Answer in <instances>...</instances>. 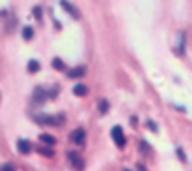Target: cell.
I'll return each instance as SVG.
<instances>
[{
	"instance_id": "obj_14",
	"label": "cell",
	"mask_w": 192,
	"mask_h": 171,
	"mask_svg": "<svg viewBox=\"0 0 192 171\" xmlns=\"http://www.w3.org/2000/svg\"><path fill=\"white\" fill-rule=\"evenodd\" d=\"M39 67H41V65H39L37 60H30V61H28V71H30V73H37Z\"/></svg>"
},
{
	"instance_id": "obj_6",
	"label": "cell",
	"mask_w": 192,
	"mask_h": 171,
	"mask_svg": "<svg viewBox=\"0 0 192 171\" xmlns=\"http://www.w3.org/2000/svg\"><path fill=\"white\" fill-rule=\"evenodd\" d=\"M17 149H19V153L28 155V153H32V143H30L28 140L21 138V140H17Z\"/></svg>"
},
{
	"instance_id": "obj_8",
	"label": "cell",
	"mask_w": 192,
	"mask_h": 171,
	"mask_svg": "<svg viewBox=\"0 0 192 171\" xmlns=\"http://www.w3.org/2000/svg\"><path fill=\"white\" fill-rule=\"evenodd\" d=\"M60 6H62V7H63L71 17H78V9H77L73 4H69V2H65V0H63V2H60Z\"/></svg>"
},
{
	"instance_id": "obj_12",
	"label": "cell",
	"mask_w": 192,
	"mask_h": 171,
	"mask_svg": "<svg viewBox=\"0 0 192 171\" xmlns=\"http://www.w3.org/2000/svg\"><path fill=\"white\" fill-rule=\"evenodd\" d=\"M52 67L58 69V71H67V65H65V61L62 58H54L52 60Z\"/></svg>"
},
{
	"instance_id": "obj_18",
	"label": "cell",
	"mask_w": 192,
	"mask_h": 171,
	"mask_svg": "<svg viewBox=\"0 0 192 171\" xmlns=\"http://www.w3.org/2000/svg\"><path fill=\"white\" fill-rule=\"evenodd\" d=\"M177 156L181 158V162H187V156H185V153H183V149H181V147H177Z\"/></svg>"
},
{
	"instance_id": "obj_17",
	"label": "cell",
	"mask_w": 192,
	"mask_h": 171,
	"mask_svg": "<svg viewBox=\"0 0 192 171\" xmlns=\"http://www.w3.org/2000/svg\"><path fill=\"white\" fill-rule=\"evenodd\" d=\"M39 153H41L43 156H54V151H52L50 147H49V149H47V147H39Z\"/></svg>"
},
{
	"instance_id": "obj_11",
	"label": "cell",
	"mask_w": 192,
	"mask_h": 171,
	"mask_svg": "<svg viewBox=\"0 0 192 171\" xmlns=\"http://www.w3.org/2000/svg\"><path fill=\"white\" fill-rule=\"evenodd\" d=\"M97 108H99V114H103V115H105V114L108 112L110 104H108V101H106V99H99V101H97Z\"/></svg>"
},
{
	"instance_id": "obj_21",
	"label": "cell",
	"mask_w": 192,
	"mask_h": 171,
	"mask_svg": "<svg viewBox=\"0 0 192 171\" xmlns=\"http://www.w3.org/2000/svg\"><path fill=\"white\" fill-rule=\"evenodd\" d=\"M121 171H131V169H121Z\"/></svg>"
},
{
	"instance_id": "obj_9",
	"label": "cell",
	"mask_w": 192,
	"mask_h": 171,
	"mask_svg": "<svg viewBox=\"0 0 192 171\" xmlns=\"http://www.w3.org/2000/svg\"><path fill=\"white\" fill-rule=\"evenodd\" d=\"M39 142L41 143H45V145H56V138L54 136H50V134H47V132H43V134H39Z\"/></svg>"
},
{
	"instance_id": "obj_15",
	"label": "cell",
	"mask_w": 192,
	"mask_h": 171,
	"mask_svg": "<svg viewBox=\"0 0 192 171\" xmlns=\"http://www.w3.org/2000/svg\"><path fill=\"white\" fill-rule=\"evenodd\" d=\"M0 171H17V168L11 162H4V164H0Z\"/></svg>"
},
{
	"instance_id": "obj_16",
	"label": "cell",
	"mask_w": 192,
	"mask_h": 171,
	"mask_svg": "<svg viewBox=\"0 0 192 171\" xmlns=\"http://www.w3.org/2000/svg\"><path fill=\"white\" fill-rule=\"evenodd\" d=\"M140 153H142V155H148V153H151V147H149L146 142H140Z\"/></svg>"
},
{
	"instance_id": "obj_7",
	"label": "cell",
	"mask_w": 192,
	"mask_h": 171,
	"mask_svg": "<svg viewBox=\"0 0 192 171\" xmlns=\"http://www.w3.org/2000/svg\"><path fill=\"white\" fill-rule=\"evenodd\" d=\"M84 74H86V65H78V67H73V69L67 71V76H69V78H80V76H84Z\"/></svg>"
},
{
	"instance_id": "obj_19",
	"label": "cell",
	"mask_w": 192,
	"mask_h": 171,
	"mask_svg": "<svg viewBox=\"0 0 192 171\" xmlns=\"http://www.w3.org/2000/svg\"><path fill=\"white\" fill-rule=\"evenodd\" d=\"M34 15H35V19L39 20V19H41V7H34Z\"/></svg>"
},
{
	"instance_id": "obj_1",
	"label": "cell",
	"mask_w": 192,
	"mask_h": 171,
	"mask_svg": "<svg viewBox=\"0 0 192 171\" xmlns=\"http://www.w3.org/2000/svg\"><path fill=\"white\" fill-rule=\"evenodd\" d=\"M34 119H35L37 123H41V125H50V127H58V125H62V123L65 121L63 114H54V115L37 114V115H34Z\"/></svg>"
},
{
	"instance_id": "obj_5",
	"label": "cell",
	"mask_w": 192,
	"mask_h": 171,
	"mask_svg": "<svg viewBox=\"0 0 192 171\" xmlns=\"http://www.w3.org/2000/svg\"><path fill=\"white\" fill-rule=\"evenodd\" d=\"M67 158L71 160V166H73V168H77L78 171L84 169V162H82V156H80L78 153H75V151H69V153H67Z\"/></svg>"
},
{
	"instance_id": "obj_4",
	"label": "cell",
	"mask_w": 192,
	"mask_h": 171,
	"mask_svg": "<svg viewBox=\"0 0 192 171\" xmlns=\"http://www.w3.org/2000/svg\"><path fill=\"white\" fill-rule=\"evenodd\" d=\"M112 140H114V143H116L118 147H125L127 140H125V134H123L121 127H114V128H112Z\"/></svg>"
},
{
	"instance_id": "obj_3",
	"label": "cell",
	"mask_w": 192,
	"mask_h": 171,
	"mask_svg": "<svg viewBox=\"0 0 192 171\" xmlns=\"http://www.w3.org/2000/svg\"><path fill=\"white\" fill-rule=\"evenodd\" d=\"M69 138H71V142L75 145H84L86 143V130L84 128H75Z\"/></svg>"
},
{
	"instance_id": "obj_10",
	"label": "cell",
	"mask_w": 192,
	"mask_h": 171,
	"mask_svg": "<svg viewBox=\"0 0 192 171\" xmlns=\"http://www.w3.org/2000/svg\"><path fill=\"white\" fill-rule=\"evenodd\" d=\"M73 93L77 97H84V95H88V86L86 84H77V86H73Z\"/></svg>"
},
{
	"instance_id": "obj_20",
	"label": "cell",
	"mask_w": 192,
	"mask_h": 171,
	"mask_svg": "<svg viewBox=\"0 0 192 171\" xmlns=\"http://www.w3.org/2000/svg\"><path fill=\"white\" fill-rule=\"evenodd\" d=\"M148 127H149V128H153V130H155V132H157V125H155V123H153V121H151V119H149V121H148Z\"/></svg>"
},
{
	"instance_id": "obj_2",
	"label": "cell",
	"mask_w": 192,
	"mask_h": 171,
	"mask_svg": "<svg viewBox=\"0 0 192 171\" xmlns=\"http://www.w3.org/2000/svg\"><path fill=\"white\" fill-rule=\"evenodd\" d=\"M47 99H49V93H47V89H43L41 86L34 88V91H32V101H34L35 104H43Z\"/></svg>"
},
{
	"instance_id": "obj_13",
	"label": "cell",
	"mask_w": 192,
	"mask_h": 171,
	"mask_svg": "<svg viewBox=\"0 0 192 171\" xmlns=\"http://www.w3.org/2000/svg\"><path fill=\"white\" fill-rule=\"evenodd\" d=\"M32 37H34V28H32V26H24V28H22V39L30 41Z\"/></svg>"
}]
</instances>
